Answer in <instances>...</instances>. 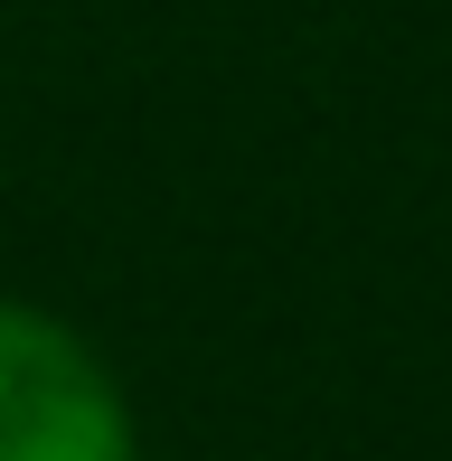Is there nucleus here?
<instances>
[{
  "label": "nucleus",
  "mask_w": 452,
  "mask_h": 461,
  "mask_svg": "<svg viewBox=\"0 0 452 461\" xmlns=\"http://www.w3.org/2000/svg\"><path fill=\"white\" fill-rule=\"evenodd\" d=\"M0 461H141L113 367L38 302H0Z\"/></svg>",
  "instance_id": "1"
}]
</instances>
